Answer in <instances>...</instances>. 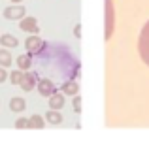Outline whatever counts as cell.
I'll list each match as a JSON object with an SVG mask.
<instances>
[{"mask_svg": "<svg viewBox=\"0 0 149 147\" xmlns=\"http://www.w3.org/2000/svg\"><path fill=\"white\" fill-rule=\"evenodd\" d=\"M34 62L38 66V76L42 72H47V77H66V79H76L79 74V60L70 53L66 45H57V44H45L44 47L32 55Z\"/></svg>", "mask_w": 149, "mask_h": 147, "instance_id": "obj_1", "label": "cell"}, {"mask_svg": "<svg viewBox=\"0 0 149 147\" xmlns=\"http://www.w3.org/2000/svg\"><path fill=\"white\" fill-rule=\"evenodd\" d=\"M138 49H140V57H142V60L149 66V21L146 23V26H143L142 32H140Z\"/></svg>", "mask_w": 149, "mask_h": 147, "instance_id": "obj_2", "label": "cell"}, {"mask_svg": "<svg viewBox=\"0 0 149 147\" xmlns=\"http://www.w3.org/2000/svg\"><path fill=\"white\" fill-rule=\"evenodd\" d=\"M115 26V10H113V0H106V34L104 38L109 40Z\"/></svg>", "mask_w": 149, "mask_h": 147, "instance_id": "obj_3", "label": "cell"}, {"mask_svg": "<svg viewBox=\"0 0 149 147\" xmlns=\"http://www.w3.org/2000/svg\"><path fill=\"white\" fill-rule=\"evenodd\" d=\"M36 89H38V92H40L42 96H47V98L53 94V92H57V87H55V83H53L51 77H40Z\"/></svg>", "mask_w": 149, "mask_h": 147, "instance_id": "obj_4", "label": "cell"}, {"mask_svg": "<svg viewBox=\"0 0 149 147\" xmlns=\"http://www.w3.org/2000/svg\"><path fill=\"white\" fill-rule=\"evenodd\" d=\"M38 79H40V76H38V72H26L25 76H23V81H21V89L25 92H30L34 87L38 85Z\"/></svg>", "mask_w": 149, "mask_h": 147, "instance_id": "obj_5", "label": "cell"}, {"mask_svg": "<svg viewBox=\"0 0 149 147\" xmlns=\"http://www.w3.org/2000/svg\"><path fill=\"white\" fill-rule=\"evenodd\" d=\"M26 13L25 6H21V4H17V6H10L4 10V17L10 19V21H15V19H23Z\"/></svg>", "mask_w": 149, "mask_h": 147, "instance_id": "obj_6", "label": "cell"}, {"mask_svg": "<svg viewBox=\"0 0 149 147\" xmlns=\"http://www.w3.org/2000/svg\"><path fill=\"white\" fill-rule=\"evenodd\" d=\"M19 28H21L23 32H29V34H38L40 32L36 17H23L21 23H19Z\"/></svg>", "mask_w": 149, "mask_h": 147, "instance_id": "obj_7", "label": "cell"}, {"mask_svg": "<svg viewBox=\"0 0 149 147\" xmlns=\"http://www.w3.org/2000/svg\"><path fill=\"white\" fill-rule=\"evenodd\" d=\"M25 47H26V51H29L30 55H36V53L40 51L42 47H44V42H42L40 38L36 36V34H32V36H29V38H26Z\"/></svg>", "mask_w": 149, "mask_h": 147, "instance_id": "obj_8", "label": "cell"}, {"mask_svg": "<svg viewBox=\"0 0 149 147\" xmlns=\"http://www.w3.org/2000/svg\"><path fill=\"white\" fill-rule=\"evenodd\" d=\"M61 91L64 92V94H70V96H76L77 91H79V85H77L76 79H66L64 83L61 85Z\"/></svg>", "mask_w": 149, "mask_h": 147, "instance_id": "obj_9", "label": "cell"}, {"mask_svg": "<svg viewBox=\"0 0 149 147\" xmlns=\"http://www.w3.org/2000/svg\"><path fill=\"white\" fill-rule=\"evenodd\" d=\"M49 106L51 110H61L62 106H64V94H61V92H53V94L49 96Z\"/></svg>", "mask_w": 149, "mask_h": 147, "instance_id": "obj_10", "label": "cell"}, {"mask_svg": "<svg viewBox=\"0 0 149 147\" xmlns=\"http://www.w3.org/2000/svg\"><path fill=\"white\" fill-rule=\"evenodd\" d=\"M34 64V59L30 53H26V55H21L17 59V66L21 68V70H30V66Z\"/></svg>", "mask_w": 149, "mask_h": 147, "instance_id": "obj_11", "label": "cell"}, {"mask_svg": "<svg viewBox=\"0 0 149 147\" xmlns=\"http://www.w3.org/2000/svg\"><path fill=\"white\" fill-rule=\"evenodd\" d=\"M0 45H4V47H17L19 42L15 36H11V34H4V36H0Z\"/></svg>", "mask_w": 149, "mask_h": 147, "instance_id": "obj_12", "label": "cell"}, {"mask_svg": "<svg viewBox=\"0 0 149 147\" xmlns=\"http://www.w3.org/2000/svg\"><path fill=\"white\" fill-rule=\"evenodd\" d=\"M25 107H26V102H25L23 98H19V96H17V98H11V100H10V110H11V111H17V113H21Z\"/></svg>", "mask_w": 149, "mask_h": 147, "instance_id": "obj_13", "label": "cell"}, {"mask_svg": "<svg viewBox=\"0 0 149 147\" xmlns=\"http://www.w3.org/2000/svg\"><path fill=\"white\" fill-rule=\"evenodd\" d=\"M11 62H13V59H11V53L8 51V47L6 49H0V66L8 68Z\"/></svg>", "mask_w": 149, "mask_h": 147, "instance_id": "obj_14", "label": "cell"}, {"mask_svg": "<svg viewBox=\"0 0 149 147\" xmlns=\"http://www.w3.org/2000/svg\"><path fill=\"white\" fill-rule=\"evenodd\" d=\"M45 121H49L51 125H58L62 121V115L58 113V110H49L47 115H45Z\"/></svg>", "mask_w": 149, "mask_h": 147, "instance_id": "obj_15", "label": "cell"}, {"mask_svg": "<svg viewBox=\"0 0 149 147\" xmlns=\"http://www.w3.org/2000/svg\"><path fill=\"white\" fill-rule=\"evenodd\" d=\"M45 126V121H44V117L42 115H32L30 117V128H44Z\"/></svg>", "mask_w": 149, "mask_h": 147, "instance_id": "obj_16", "label": "cell"}, {"mask_svg": "<svg viewBox=\"0 0 149 147\" xmlns=\"http://www.w3.org/2000/svg\"><path fill=\"white\" fill-rule=\"evenodd\" d=\"M23 76H25V74H23V70H13V72L10 74V81H11L13 85H21Z\"/></svg>", "mask_w": 149, "mask_h": 147, "instance_id": "obj_17", "label": "cell"}, {"mask_svg": "<svg viewBox=\"0 0 149 147\" xmlns=\"http://www.w3.org/2000/svg\"><path fill=\"white\" fill-rule=\"evenodd\" d=\"M15 128H30V119H25V117L17 119L15 121Z\"/></svg>", "mask_w": 149, "mask_h": 147, "instance_id": "obj_18", "label": "cell"}, {"mask_svg": "<svg viewBox=\"0 0 149 147\" xmlns=\"http://www.w3.org/2000/svg\"><path fill=\"white\" fill-rule=\"evenodd\" d=\"M74 111H76V113H79V111H81V96L79 94L74 96Z\"/></svg>", "mask_w": 149, "mask_h": 147, "instance_id": "obj_19", "label": "cell"}, {"mask_svg": "<svg viewBox=\"0 0 149 147\" xmlns=\"http://www.w3.org/2000/svg\"><path fill=\"white\" fill-rule=\"evenodd\" d=\"M6 79H8V72L4 70V66H0V83H4Z\"/></svg>", "mask_w": 149, "mask_h": 147, "instance_id": "obj_20", "label": "cell"}, {"mask_svg": "<svg viewBox=\"0 0 149 147\" xmlns=\"http://www.w3.org/2000/svg\"><path fill=\"white\" fill-rule=\"evenodd\" d=\"M79 30H81V26H79V25H77V26H76V28H74V34H76V36H77V38H79V36H81V32H79Z\"/></svg>", "mask_w": 149, "mask_h": 147, "instance_id": "obj_21", "label": "cell"}, {"mask_svg": "<svg viewBox=\"0 0 149 147\" xmlns=\"http://www.w3.org/2000/svg\"><path fill=\"white\" fill-rule=\"evenodd\" d=\"M11 2H15V4H17V2H21V0H11Z\"/></svg>", "mask_w": 149, "mask_h": 147, "instance_id": "obj_22", "label": "cell"}]
</instances>
